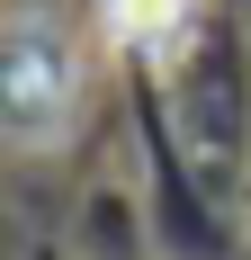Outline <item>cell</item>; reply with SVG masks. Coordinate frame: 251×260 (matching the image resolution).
I'll return each mask as SVG.
<instances>
[{"label": "cell", "mask_w": 251, "mask_h": 260, "mask_svg": "<svg viewBox=\"0 0 251 260\" xmlns=\"http://www.w3.org/2000/svg\"><path fill=\"white\" fill-rule=\"evenodd\" d=\"M72 108H81L72 45L45 18H18V36H9V126H18V144H54L72 126Z\"/></svg>", "instance_id": "6da1fadb"}, {"label": "cell", "mask_w": 251, "mask_h": 260, "mask_svg": "<svg viewBox=\"0 0 251 260\" xmlns=\"http://www.w3.org/2000/svg\"><path fill=\"white\" fill-rule=\"evenodd\" d=\"M99 18H108V36H117V45H135V54H179V45H189L198 0H108Z\"/></svg>", "instance_id": "7a4b0ae2"}]
</instances>
